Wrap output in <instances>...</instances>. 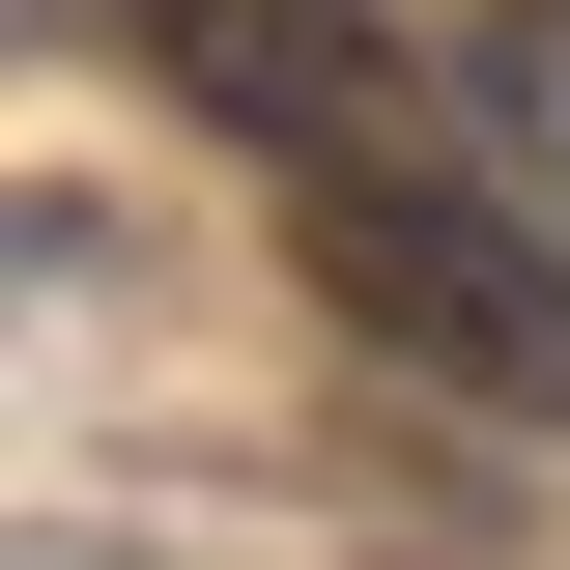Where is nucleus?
Here are the masks:
<instances>
[{
	"instance_id": "nucleus-1",
	"label": "nucleus",
	"mask_w": 570,
	"mask_h": 570,
	"mask_svg": "<svg viewBox=\"0 0 570 570\" xmlns=\"http://www.w3.org/2000/svg\"><path fill=\"white\" fill-rule=\"evenodd\" d=\"M285 257H314V314L371 371H428V400H485V428H570V228L542 200L371 142V171H285Z\"/></svg>"
},
{
	"instance_id": "nucleus-2",
	"label": "nucleus",
	"mask_w": 570,
	"mask_h": 570,
	"mask_svg": "<svg viewBox=\"0 0 570 570\" xmlns=\"http://www.w3.org/2000/svg\"><path fill=\"white\" fill-rule=\"evenodd\" d=\"M142 86H171V115H228L257 171H371L400 29H371V0H142Z\"/></svg>"
},
{
	"instance_id": "nucleus-3",
	"label": "nucleus",
	"mask_w": 570,
	"mask_h": 570,
	"mask_svg": "<svg viewBox=\"0 0 570 570\" xmlns=\"http://www.w3.org/2000/svg\"><path fill=\"white\" fill-rule=\"evenodd\" d=\"M456 115H485L513 200H570V0H485V29H456Z\"/></svg>"
}]
</instances>
